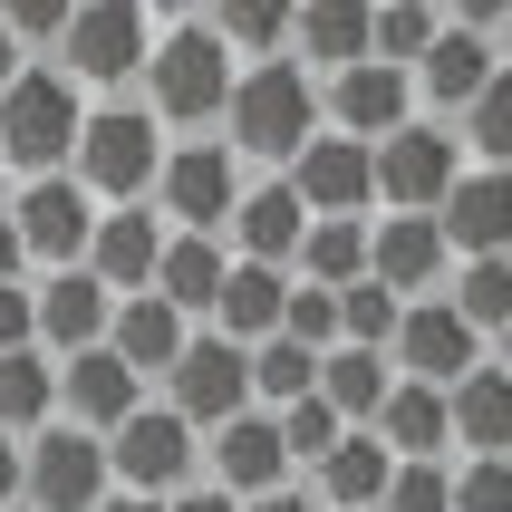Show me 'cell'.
I'll list each match as a JSON object with an SVG mask.
<instances>
[{
  "mask_svg": "<svg viewBox=\"0 0 512 512\" xmlns=\"http://www.w3.org/2000/svg\"><path fill=\"white\" fill-rule=\"evenodd\" d=\"M223 145L242 155V165L290 174V165L319 145V78L300 68V58L242 68V78H232V107H223Z\"/></svg>",
  "mask_w": 512,
  "mask_h": 512,
  "instance_id": "1",
  "label": "cell"
},
{
  "mask_svg": "<svg viewBox=\"0 0 512 512\" xmlns=\"http://www.w3.org/2000/svg\"><path fill=\"white\" fill-rule=\"evenodd\" d=\"M232 78H242V58L213 39V20H174L165 39H155V58H145V116L203 136V126H223Z\"/></svg>",
  "mask_w": 512,
  "mask_h": 512,
  "instance_id": "2",
  "label": "cell"
},
{
  "mask_svg": "<svg viewBox=\"0 0 512 512\" xmlns=\"http://www.w3.org/2000/svg\"><path fill=\"white\" fill-rule=\"evenodd\" d=\"M87 184V203L97 213H126V203H155V174H165V126L145 107H87L78 126V165H68Z\"/></svg>",
  "mask_w": 512,
  "mask_h": 512,
  "instance_id": "3",
  "label": "cell"
},
{
  "mask_svg": "<svg viewBox=\"0 0 512 512\" xmlns=\"http://www.w3.org/2000/svg\"><path fill=\"white\" fill-rule=\"evenodd\" d=\"M78 126H87V97L39 58V68H20V87L0 97V165H20L29 184H49V174L78 165Z\"/></svg>",
  "mask_w": 512,
  "mask_h": 512,
  "instance_id": "4",
  "label": "cell"
},
{
  "mask_svg": "<svg viewBox=\"0 0 512 512\" xmlns=\"http://www.w3.org/2000/svg\"><path fill=\"white\" fill-rule=\"evenodd\" d=\"M145 58H155V20H145L136 0H78V10H68V39H58V78L78 87H126V78H145Z\"/></svg>",
  "mask_w": 512,
  "mask_h": 512,
  "instance_id": "5",
  "label": "cell"
},
{
  "mask_svg": "<svg viewBox=\"0 0 512 512\" xmlns=\"http://www.w3.org/2000/svg\"><path fill=\"white\" fill-rule=\"evenodd\" d=\"M155 203H165V232H232V203H242V155L223 136H184L165 145V174H155Z\"/></svg>",
  "mask_w": 512,
  "mask_h": 512,
  "instance_id": "6",
  "label": "cell"
},
{
  "mask_svg": "<svg viewBox=\"0 0 512 512\" xmlns=\"http://www.w3.org/2000/svg\"><path fill=\"white\" fill-rule=\"evenodd\" d=\"M194 464H203V445H194V426H184L174 406H136V416L107 435V474L126 493H145V503L194 493Z\"/></svg>",
  "mask_w": 512,
  "mask_h": 512,
  "instance_id": "7",
  "label": "cell"
},
{
  "mask_svg": "<svg viewBox=\"0 0 512 512\" xmlns=\"http://www.w3.org/2000/svg\"><path fill=\"white\" fill-rule=\"evenodd\" d=\"M107 445L78 426H49V435H29L20 445V503L29 512H97L107 503Z\"/></svg>",
  "mask_w": 512,
  "mask_h": 512,
  "instance_id": "8",
  "label": "cell"
},
{
  "mask_svg": "<svg viewBox=\"0 0 512 512\" xmlns=\"http://www.w3.org/2000/svg\"><path fill=\"white\" fill-rule=\"evenodd\" d=\"M165 406H174L194 435H223L232 416H252V348H232V339H213V329H203V339L174 358Z\"/></svg>",
  "mask_w": 512,
  "mask_h": 512,
  "instance_id": "9",
  "label": "cell"
},
{
  "mask_svg": "<svg viewBox=\"0 0 512 512\" xmlns=\"http://www.w3.org/2000/svg\"><path fill=\"white\" fill-rule=\"evenodd\" d=\"M377 155V203L387 213H445V194L464 184V155H455V126H397L387 145H368Z\"/></svg>",
  "mask_w": 512,
  "mask_h": 512,
  "instance_id": "10",
  "label": "cell"
},
{
  "mask_svg": "<svg viewBox=\"0 0 512 512\" xmlns=\"http://www.w3.org/2000/svg\"><path fill=\"white\" fill-rule=\"evenodd\" d=\"M319 126L348 145H387L397 126H416V78L387 68V58H358V68H339L319 87Z\"/></svg>",
  "mask_w": 512,
  "mask_h": 512,
  "instance_id": "11",
  "label": "cell"
},
{
  "mask_svg": "<svg viewBox=\"0 0 512 512\" xmlns=\"http://www.w3.org/2000/svg\"><path fill=\"white\" fill-rule=\"evenodd\" d=\"M29 261L49 271H87V242H97V203H87L78 174H49V184H20V213H10Z\"/></svg>",
  "mask_w": 512,
  "mask_h": 512,
  "instance_id": "12",
  "label": "cell"
},
{
  "mask_svg": "<svg viewBox=\"0 0 512 512\" xmlns=\"http://www.w3.org/2000/svg\"><path fill=\"white\" fill-rule=\"evenodd\" d=\"M387 368L416 377V387H464V377L484 368V339H474L445 300H406L397 339H387Z\"/></svg>",
  "mask_w": 512,
  "mask_h": 512,
  "instance_id": "13",
  "label": "cell"
},
{
  "mask_svg": "<svg viewBox=\"0 0 512 512\" xmlns=\"http://www.w3.org/2000/svg\"><path fill=\"white\" fill-rule=\"evenodd\" d=\"M290 194L310 203V223H368V203H377V155L319 126V145L290 165Z\"/></svg>",
  "mask_w": 512,
  "mask_h": 512,
  "instance_id": "14",
  "label": "cell"
},
{
  "mask_svg": "<svg viewBox=\"0 0 512 512\" xmlns=\"http://www.w3.org/2000/svg\"><path fill=\"white\" fill-rule=\"evenodd\" d=\"M300 242H310V203L290 194V174L242 184V203H232V261H252V271H290Z\"/></svg>",
  "mask_w": 512,
  "mask_h": 512,
  "instance_id": "15",
  "label": "cell"
},
{
  "mask_svg": "<svg viewBox=\"0 0 512 512\" xmlns=\"http://www.w3.org/2000/svg\"><path fill=\"white\" fill-rule=\"evenodd\" d=\"M155 261H165V213H155V203L97 213V242H87V281L107 290V300H136V290H155Z\"/></svg>",
  "mask_w": 512,
  "mask_h": 512,
  "instance_id": "16",
  "label": "cell"
},
{
  "mask_svg": "<svg viewBox=\"0 0 512 512\" xmlns=\"http://www.w3.org/2000/svg\"><path fill=\"white\" fill-rule=\"evenodd\" d=\"M58 406H68V426H78V435L107 445V435L145 406V377L126 368L116 348H87V358H58Z\"/></svg>",
  "mask_w": 512,
  "mask_h": 512,
  "instance_id": "17",
  "label": "cell"
},
{
  "mask_svg": "<svg viewBox=\"0 0 512 512\" xmlns=\"http://www.w3.org/2000/svg\"><path fill=\"white\" fill-rule=\"evenodd\" d=\"M445 271H455V252H445V232H435L426 213H387V223H368V281L377 290L426 300Z\"/></svg>",
  "mask_w": 512,
  "mask_h": 512,
  "instance_id": "18",
  "label": "cell"
},
{
  "mask_svg": "<svg viewBox=\"0 0 512 512\" xmlns=\"http://www.w3.org/2000/svg\"><path fill=\"white\" fill-rule=\"evenodd\" d=\"M435 232H445V252H455V261H512V174L474 165L455 194H445Z\"/></svg>",
  "mask_w": 512,
  "mask_h": 512,
  "instance_id": "19",
  "label": "cell"
},
{
  "mask_svg": "<svg viewBox=\"0 0 512 512\" xmlns=\"http://www.w3.org/2000/svg\"><path fill=\"white\" fill-rule=\"evenodd\" d=\"M203 445H213V484L232 493V503H261V493H281L290 484V455H281V426H271V416H232L223 435H203Z\"/></svg>",
  "mask_w": 512,
  "mask_h": 512,
  "instance_id": "20",
  "label": "cell"
},
{
  "mask_svg": "<svg viewBox=\"0 0 512 512\" xmlns=\"http://www.w3.org/2000/svg\"><path fill=\"white\" fill-rule=\"evenodd\" d=\"M39 290V348L49 358H87V348H107V319H116V300L87 271H49V281H29Z\"/></svg>",
  "mask_w": 512,
  "mask_h": 512,
  "instance_id": "21",
  "label": "cell"
},
{
  "mask_svg": "<svg viewBox=\"0 0 512 512\" xmlns=\"http://www.w3.org/2000/svg\"><path fill=\"white\" fill-rule=\"evenodd\" d=\"M387 484H397V455H387L368 426L339 435V445L310 464V503L319 512H377V503H387Z\"/></svg>",
  "mask_w": 512,
  "mask_h": 512,
  "instance_id": "22",
  "label": "cell"
},
{
  "mask_svg": "<svg viewBox=\"0 0 512 512\" xmlns=\"http://www.w3.org/2000/svg\"><path fill=\"white\" fill-rule=\"evenodd\" d=\"M493 68H503V49H493L484 29H455V20H445V29H435V49L416 58V97L464 116V107H474V97L493 87Z\"/></svg>",
  "mask_w": 512,
  "mask_h": 512,
  "instance_id": "23",
  "label": "cell"
},
{
  "mask_svg": "<svg viewBox=\"0 0 512 512\" xmlns=\"http://www.w3.org/2000/svg\"><path fill=\"white\" fill-rule=\"evenodd\" d=\"M377 445L397 464H445V445H455V416H445V387H416V377H397L387 387V406H377Z\"/></svg>",
  "mask_w": 512,
  "mask_h": 512,
  "instance_id": "24",
  "label": "cell"
},
{
  "mask_svg": "<svg viewBox=\"0 0 512 512\" xmlns=\"http://www.w3.org/2000/svg\"><path fill=\"white\" fill-rule=\"evenodd\" d=\"M107 348H116V358H126L136 377H174V358L194 348V319H184V310H165L155 290H136V300H116Z\"/></svg>",
  "mask_w": 512,
  "mask_h": 512,
  "instance_id": "25",
  "label": "cell"
},
{
  "mask_svg": "<svg viewBox=\"0 0 512 512\" xmlns=\"http://www.w3.org/2000/svg\"><path fill=\"white\" fill-rule=\"evenodd\" d=\"M445 416H455V445L474 464H512V377L493 368V358L464 377V387H445Z\"/></svg>",
  "mask_w": 512,
  "mask_h": 512,
  "instance_id": "26",
  "label": "cell"
},
{
  "mask_svg": "<svg viewBox=\"0 0 512 512\" xmlns=\"http://www.w3.org/2000/svg\"><path fill=\"white\" fill-rule=\"evenodd\" d=\"M223 281H232V252H223V242H203V232H165V261H155V300H165V310L213 319Z\"/></svg>",
  "mask_w": 512,
  "mask_h": 512,
  "instance_id": "27",
  "label": "cell"
},
{
  "mask_svg": "<svg viewBox=\"0 0 512 512\" xmlns=\"http://www.w3.org/2000/svg\"><path fill=\"white\" fill-rule=\"evenodd\" d=\"M281 310H290V271H252V261H232L223 300H213V339L261 348V339H281Z\"/></svg>",
  "mask_w": 512,
  "mask_h": 512,
  "instance_id": "28",
  "label": "cell"
},
{
  "mask_svg": "<svg viewBox=\"0 0 512 512\" xmlns=\"http://www.w3.org/2000/svg\"><path fill=\"white\" fill-rule=\"evenodd\" d=\"M387 387H397V368H387L377 348H329V358H319V406H329L348 435H358V426H377Z\"/></svg>",
  "mask_w": 512,
  "mask_h": 512,
  "instance_id": "29",
  "label": "cell"
},
{
  "mask_svg": "<svg viewBox=\"0 0 512 512\" xmlns=\"http://www.w3.org/2000/svg\"><path fill=\"white\" fill-rule=\"evenodd\" d=\"M290 58L300 68H358L368 58V10H348V0H319V10H290Z\"/></svg>",
  "mask_w": 512,
  "mask_h": 512,
  "instance_id": "30",
  "label": "cell"
},
{
  "mask_svg": "<svg viewBox=\"0 0 512 512\" xmlns=\"http://www.w3.org/2000/svg\"><path fill=\"white\" fill-rule=\"evenodd\" d=\"M49 406H58L49 348H10V358H0V435H10V445H20V435H49Z\"/></svg>",
  "mask_w": 512,
  "mask_h": 512,
  "instance_id": "31",
  "label": "cell"
},
{
  "mask_svg": "<svg viewBox=\"0 0 512 512\" xmlns=\"http://www.w3.org/2000/svg\"><path fill=\"white\" fill-rule=\"evenodd\" d=\"M290 281H310V290L368 281V223H310V242H300V261H290Z\"/></svg>",
  "mask_w": 512,
  "mask_h": 512,
  "instance_id": "32",
  "label": "cell"
},
{
  "mask_svg": "<svg viewBox=\"0 0 512 512\" xmlns=\"http://www.w3.org/2000/svg\"><path fill=\"white\" fill-rule=\"evenodd\" d=\"M445 310H455L474 339H503V329H512V261H455Z\"/></svg>",
  "mask_w": 512,
  "mask_h": 512,
  "instance_id": "33",
  "label": "cell"
},
{
  "mask_svg": "<svg viewBox=\"0 0 512 512\" xmlns=\"http://www.w3.org/2000/svg\"><path fill=\"white\" fill-rule=\"evenodd\" d=\"M300 397H319V358L300 339H261L252 348V406L281 416V406H300Z\"/></svg>",
  "mask_w": 512,
  "mask_h": 512,
  "instance_id": "34",
  "label": "cell"
},
{
  "mask_svg": "<svg viewBox=\"0 0 512 512\" xmlns=\"http://www.w3.org/2000/svg\"><path fill=\"white\" fill-rule=\"evenodd\" d=\"M435 29H445V10H426V0H387V10H368V58H387V68L416 78V58L435 49Z\"/></svg>",
  "mask_w": 512,
  "mask_h": 512,
  "instance_id": "35",
  "label": "cell"
},
{
  "mask_svg": "<svg viewBox=\"0 0 512 512\" xmlns=\"http://www.w3.org/2000/svg\"><path fill=\"white\" fill-rule=\"evenodd\" d=\"M203 20H213V39H223L232 58L252 49L261 68H271V58H290L281 39H290V10H271V0H232V10H203Z\"/></svg>",
  "mask_w": 512,
  "mask_h": 512,
  "instance_id": "36",
  "label": "cell"
},
{
  "mask_svg": "<svg viewBox=\"0 0 512 512\" xmlns=\"http://www.w3.org/2000/svg\"><path fill=\"white\" fill-rule=\"evenodd\" d=\"M397 319H406L397 290H377V281H348V290H339V348H377V358H387Z\"/></svg>",
  "mask_w": 512,
  "mask_h": 512,
  "instance_id": "37",
  "label": "cell"
},
{
  "mask_svg": "<svg viewBox=\"0 0 512 512\" xmlns=\"http://www.w3.org/2000/svg\"><path fill=\"white\" fill-rule=\"evenodd\" d=\"M464 145L484 155V174H512V68H493V87L464 107Z\"/></svg>",
  "mask_w": 512,
  "mask_h": 512,
  "instance_id": "38",
  "label": "cell"
},
{
  "mask_svg": "<svg viewBox=\"0 0 512 512\" xmlns=\"http://www.w3.org/2000/svg\"><path fill=\"white\" fill-rule=\"evenodd\" d=\"M281 339H300L310 358H329V348H339V290H310V281H290Z\"/></svg>",
  "mask_w": 512,
  "mask_h": 512,
  "instance_id": "39",
  "label": "cell"
},
{
  "mask_svg": "<svg viewBox=\"0 0 512 512\" xmlns=\"http://www.w3.org/2000/svg\"><path fill=\"white\" fill-rule=\"evenodd\" d=\"M271 426H281V455L290 464H319V455H329V445H339V416H329V406H319V397H300V406H281V416H271Z\"/></svg>",
  "mask_w": 512,
  "mask_h": 512,
  "instance_id": "40",
  "label": "cell"
},
{
  "mask_svg": "<svg viewBox=\"0 0 512 512\" xmlns=\"http://www.w3.org/2000/svg\"><path fill=\"white\" fill-rule=\"evenodd\" d=\"M377 512H455V474L445 464H397V484Z\"/></svg>",
  "mask_w": 512,
  "mask_h": 512,
  "instance_id": "41",
  "label": "cell"
},
{
  "mask_svg": "<svg viewBox=\"0 0 512 512\" xmlns=\"http://www.w3.org/2000/svg\"><path fill=\"white\" fill-rule=\"evenodd\" d=\"M0 20H10L20 58H39V49L58 58V39H68V0H20V10H0Z\"/></svg>",
  "mask_w": 512,
  "mask_h": 512,
  "instance_id": "42",
  "label": "cell"
},
{
  "mask_svg": "<svg viewBox=\"0 0 512 512\" xmlns=\"http://www.w3.org/2000/svg\"><path fill=\"white\" fill-rule=\"evenodd\" d=\"M455 512H512V464H464L455 474Z\"/></svg>",
  "mask_w": 512,
  "mask_h": 512,
  "instance_id": "43",
  "label": "cell"
},
{
  "mask_svg": "<svg viewBox=\"0 0 512 512\" xmlns=\"http://www.w3.org/2000/svg\"><path fill=\"white\" fill-rule=\"evenodd\" d=\"M10 348H39V290L29 281L0 290V358H10Z\"/></svg>",
  "mask_w": 512,
  "mask_h": 512,
  "instance_id": "44",
  "label": "cell"
},
{
  "mask_svg": "<svg viewBox=\"0 0 512 512\" xmlns=\"http://www.w3.org/2000/svg\"><path fill=\"white\" fill-rule=\"evenodd\" d=\"M165 512H242V503H232V493L223 484H194V493H174V503Z\"/></svg>",
  "mask_w": 512,
  "mask_h": 512,
  "instance_id": "45",
  "label": "cell"
},
{
  "mask_svg": "<svg viewBox=\"0 0 512 512\" xmlns=\"http://www.w3.org/2000/svg\"><path fill=\"white\" fill-rule=\"evenodd\" d=\"M29 281V252H20V232H10V213H0V290Z\"/></svg>",
  "mask_w": 512,
  "mask_h": 512,
  "instance_id": "46",
  "label": "cell"
},
{
  "mask_svg": "<svg viewBox=\"0 0 512 512\" xmlns=\"http://www.w3.org/2000/svg\"><path fill=\"white\" fill-rule=\"evenodd\" d=\"M242 512H319V503H310V484H281V493H261V503H242Z\"/></svg>",
  "mask_w": 512,
  "mask_h": 512,
  "instance_id": "47",
  "label": "cell"
},
{
  "mask_svg": "<svg viewBox=\"0 0 512 512\" xmlns=\"http://www.w3.org/2000/svg\"><path fill=\"white\" fill-rule=\"evenodd\" d=\"M0 512H20V445L0 435Z\"/></svg>",
  "mask_w": 512,
  "mask_h": 512,
  "instance_id": "48",
  "label": "cell"
},
{
  "mask_svg": "<svg viewBox=\"0 0 512 512\" xmlns=\"http://www.w3.org/2000/svg\"><path fill=\"white\" fill-rule=\"evenodd\" d=\"M20 68H39V58H20V39H10V20H0V97L20 87Z\"/></svg>",
  "mask_w": 512,
  "mask_h": 512,
  "instance_id": "49",
  "label": "cell"
},
{
  "mask_svg": "<svg viewBox=\"0 0 512 512\" xmlns=\"http://www.w3.org/2000/svg\"><path fill=\"white\" fill-rule=\"evenodd\" d=\"M97 512H165V503H145V493H107Z\"/></svg>",
  "mask_w": 512,
  "mask_h": 512,
  "instance_id": "50",
  "label": "cell"
},
{
  "mask_svg": "<svg viewBox=\"0 0 512 512\" xmlns=\"http://www.w3.org/2000/svg\"><path fill=\"white\" fill-rule=\"evenodd\" d=\"M493 368H503V377H512V329H503V339H493Z\"/></svg>",
  "mask_w": 512,
  "mask_h": 512,
  "instance_id": "51",
  "label": "cell"
},
{
  "mask_svg": "<svg viewBox=\"0 0 512 512\" xmlns=\"http://www.w3.org/2000/svg\"><path fill=\"white\" fill-rule=\"evenodd\" d=\"M503 49H512V10H503Z\"/></svg>",
  "mask_w": 512,
  "mask_h": 512,
  "instance_id": "52",
  "label": "cell"
}]
</instances>
